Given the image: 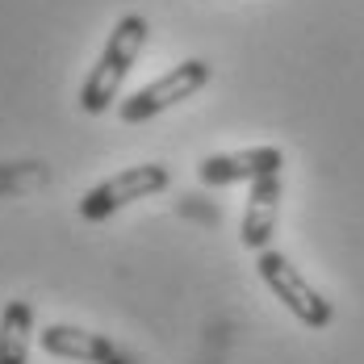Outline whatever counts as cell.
<instances>
[{
    "label": "cell",
    "instance_id": "obj_8",
    "mask_svg": "<svg viewBox=\"0 0 364 364\" xmlns=\"http://www.w3.org/2000/svg\"><path fill=\"white\" fill-rule=\"evenodd\" d=\"M34 306L13 297L0 310V364H30V343H34Z\"/></svg>",
    "mask_w": 364,
    "mask_h": 364
},
{
    "label": "cell",
    "instance_id": "obj_4",
    "mask_svg": "<svg viewBox=\"0 0 364 364\" xmlns=\"http://www.w3.org/2000/svg\"><path fill=\"white\" fill-rule=\"evenodd\" d=\"M172 184V172L164 164H134V168H122L117 176L101 181L97 188H88L80 197V218L84 222H105L113 218L117 210L134 205V201H146L155 193H164Z\"/></svg>",
    "mask_w": 364,
    "mask_h": 364
},
{
    "label": "cell",
    "instance_id": "obj_2",
    "mask_svg": "<svg viewBox=\"0 0 364 364\" xmlns=\"http://www.w3.org/2000/svg\"><path fill=\"white\" fill-rule=\"evenodd\" d=\"M255 272H259V281L272 289V297H277V301L289 310L301 327H310V331L331 327V318H335V306H331L327 297L314 289L306 277H301V268H297V264H293L285 252H272V247H264V252L255 255Z\"/></svg>",
    "mask_w": 364,
    "mask_h": 364
},
{
    "label": "cell",
    "instance_id": "obj_3",
    "mask_svg": "<svg viewBox=\"0 0 364 364\" xmlns=\"http://www.w3.org/2000/svg\"><path fill=\"white\" fill-rule=\"evenodd\" d=\"M210 80H214V68H210L205 59H184V63H176L172 72H164L159 80L143 84L139 92H130V97L117 105V117H122L126 126L151 122V117L168 113L172 105H181V101H188V97H197Z\"/></svg>",
    "mask_w": 364,
    "mask_h": 364
},
{
    "label": "cell",
    "instance_id": "obj_6",
    "mask_svg": "<svg viewBox=\"0 0 364 364\" xmlns=\"http://www.w3.org/2000/svg\"><path fill=\"white\" fill-rule=\"evenodd\" d=\"M285 168V151L281 146H247V151H222V155H205L197 164V176L214 188L226 184H252L268 172H281Z\"/></svg>",
    "mask_w": 364,
    "mask_h": 364
},
{
    "label": "cell",
    "instance_id": "obj_1",
    "mask_svg": "<svg viewBox=\"0 0 364 364\" xmlns=\"http://www.w3.org/2000/svg\"><path fill=\"white\" fill-rule=\"evenodd\" d=\"M146 38H151V26H146V17H139V13H126L113 26L101 59L88 68L84 84H80V109L92 113V117L109 109L113 101H117V88H122V80L130 72V63L143 55Z\"/></svg>",
    "mask_w": 364,
    "mask_h": 364
},
{
    "label": "cell",
    "instance_id": "obj_5",
    "mask_svg": "<svg viewBox=\"0 0 364 364\" xmlns=\"http://www.w3.org/2000/svg\"><path fill=\"white\" fill-rule=\"evenodd\" d=\"M38 348L55 360H72V364H126V356L117 352V343L109 335L72 327V323H46L38 331Z\"/></svg>",
    "mask_w": 364,
    "mask_h": 364
},
{
    "label": "cell",
    "instance_id": "obj_7",
    "mask_svg": "<svg viewBox=\"0 0 364 364\" xmlns=\"http://www.w3.org/2000/svg\"><path fill=\"white\" fill-rule=\"evenodd\" d=\"M281 193H285V176L268 172L252 181L247 205H243V222H239V243L247 252H264L277 235V218H281Z\"/></svg>",
    "mask_w": 364,
    "mask_h": 364
}]
</instances>
